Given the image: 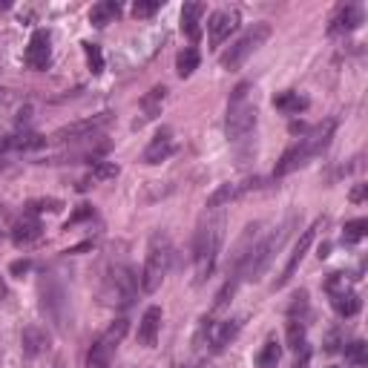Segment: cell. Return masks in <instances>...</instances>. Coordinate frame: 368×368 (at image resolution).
Here are the masks:
<instances>
[{
    "instance_id": "9",
    "label": "cell",
    "mask_w": 368,
    "mask_h": 368,
    "mask_svg": "<svg viewBox=\"0 0 368 368\" xmlns=\"http://www.w3.org/2000/svg\"><path fill=\"white\" fill-rule=\"evenodd\" d=\"M325 225V219H319V222H314L308 230H302V236L297 239V245H294V250H290V256H288V262H285V268H282V274H279V279L274 282V288H285L288 282H290V277L297 274V268L302 265V259H305V254L311 250V245H314V236H317V230Z\"/></svg>"
},
{
    "instance_id": "36",
    "label": "cell",
    "mask_w": 368,
    "mask_h": 368,
    "mask_svg": "<svg viewBox=\"0 0 368 368\" xmlns=\"http://www.w3.org/2000/svg\"><path fill=\"white\" fill-rule=\"evenodd\" d=\"M365 196H368V184H357V187L351 190V196H348V199H351L354 204H360V202H365Z\"/></svg>"
},
{
    "instance_id": "39",
    "label": "cell",
    "mask_w": 368,
    "mask_h": 368,
    "mask_svg": "<svg viewBox=\"0 0 368 368\" xmlns=\"http://www.w3.org/2000/svg\"><path fill=\"white\" fill-rule=\"evenodd\" d=\"M0 92H3V89H0ZM0 98H3V95H0Z\"/></svg>"
},
{
    "instance_id": "31",
    "label": "cell",
    "mask_w": 368,
    "mask_h": 368,
    "mask_svg": "<svg viewBox=\"0 0 368 368\" xmlns=\"http://www.w3.org/2000/svg\"><path fill=\"white\" fill-rule=\"evenodd\" d=\"M64 204L58 202V199H32L26 202V213L29 216H37V213H58Z\"/></svg>"
},
{
    "instance_id": "4",
    "label": "cell",
    "mask_w": 368,
    "mask_h": 368,
    "mask_svg": "<svg viewBox=\"0 0 368 368\" xmlns=\"http://www.w3.org/2000/svg\"><path fill=\"white\" fill-rule=\"evenodd\" d=\"M170 268H173V242H170V236L156 234L150 239L144 270H141V288L147 290V294H152V290L161 288V282L170 274Z\"/></svg>"
},
{
    "instance_id": "12",
    "label": "cell",
    "mask_w": 368,
    "mask_h": 368,
    "mask_svg": "<svg viewBox=\"0 0 368 368\" xmlns=\"http://www.w3.org/2000/svg\"><path fill=\"white\" fill-rule=\"evenodd\" d=\"M254 187H259L256 179L254 182H225L207 196V210H222V207H227L230 202H236L239 196H245V193L254 190Z\"/></svg>"
},
{
    "instance_id": "1",
    "label": "cell",
    "mask_w": 368,
    "mask_h": 368,
    "mask_svg": "<svg viewBox=\"0 0 368 368\" xmlns=\"http://www.w3.org/2000/svg\"><path fill=\"white\" fill-rule=\"evenodd\" d=\"M216 216H207L193 239V268H196V285H204L216 268L222 239H225V216L219 210H213Z\"/></svg>"
},
{
    "instance_id": "21",
    "label": "cell",
    "mask_w": 368,
    "mask_h": 368,
    "mask_svg": "<svg viewBox=\"0 0 368 368\" xmlns=\"http://www.w3.org/2000/svg\"><path fill=\"white\" fill-rule=\"evenodd\" d=\"M334 130H337V121L331 119V121H325V124H319V127H314L311 132H305L302 139L308 141V147H311V152L314 156H319V152L331 144V139H334Z\"/></svg>"
},
{
    "instance_id": "24",
    "label": "cell",
    "mask_w": 368,
    "mask_h": 368,
    "mask_svg": "<svg viewBox=\"0 0 368 368\" xmlns=\"http://www.w3.org/2000/svg\"><path fill=\"white\" fill-rule=\"evenodd\" d=\"M274 107H277L279 112H285V115H299V112L308 109V98H302V95L294 92V89H288V92H279V95H277V98H274Z\"/></svg>"
},
{
    "instance_id": "32",
    "label": "cell",
    "mask_w": 368,
    "mask_h": 368,
    "mask_svg": "<svg viewBox=\"0 0 368 368\" xmlns=\"http://www.w3.org/2000/svg\"><path fill=\"white\" fill-rule=\"evenodd\" d=\"M161 9V0H135L132 3V15L135 17H152Z\"/></svg>"
},
{
    "instance_id": "18",
    "label": "cell",
    "mask_w": 368,
    "mask_h": 368,
    "mask_svg": "<svg viewBox=\"0 0 368 368\" xmlns=\"http://www.w3.org/2000/svg\"><path fill=\"white\" fill-rule=\"evenodd\" d=\"M21 345H24L26 357H37V354H44L46 348H49V334L44 331L41 325H26L24 337H21Z\"/></svg>"
},
{
    "instance_id": "2",
    "label": "cell",
    "mask_w": 368,
    "mask_h": 368,
    "mask_svg": "<svg viewBox=\"0 0 368 368\" xmlns=\"http://www.w3.org/2000/svg\"><path fill=\"white\" fill-rule=\"evenodd\" d=\"M256 104L250 101V84H239L234 92H230L227 101V121H225V132L227 141H245L250 132L256 130Z\"/></svg>"
},
{
    "instance_id": "8",
    "label": "cell",
    "mask_w": 368,
    "mask_h": 368,
    "mask_svg": "<svg viewBox=\"0 0 368 368\" xmlns=\"http://www.w3.org/2000/svg\"><path fill=\"white\" fill-rule=\"evenodd\" d=\"M112 115L109 112H98V115H89V119H81V121H75V124H67L61 127L55 135H52V141L58 144H69V141H84V139H92L98 130H104L109 124Z\"/></svg>"
},
{
    "instance_id": "15",
    "label": "cell",
    "mask_w": 368,
    "mask_h": 368,
    "mask_svg": "<svg viewBox=\"0 0 368 368\" xmlns=\"http://www.w3.org/2000/svg\"><path fill=\"white\" fill-rule=\"evenodd\" d=\"M41 236H44V227H41V222H37V216H29V213H24V219L15 222L12 242L17 247H29V245H35Z\"/></svg>"
},
{
    "instance_id": "20",
    "label": "cell",
    "mask_w": 368,
    "mask_h": 368,
    "mask_svg": "<svg viewBox=\"0 0 368 368\" xmlns=\"http://www.w3.org/2000/svg\"><path fill=\"white\" fill-rule=\"evenodd\" d=\"M164 98H167V87H152L144 98H141V121L135 124V127H141L144 121H152V119H159L161 115V107H164Z\"/></svg>"
},
{
    "instance_id": "33",
    "label": "cell",
    "mask_w": 368,
    "mask_h": 368,
    "mask_svg": "<svg viewBox=\"0 0 368 368\" xmlns=\"http://www.w3.org/2000/svg\"><path fill=\"white\" fill-rule=\"evenodd\" d=\"M365 342L362 340H357V342H351V345H345V360L348 362H354V365H365Z\"/></svg>"
},
{
    "instance_id": "13",
    "label": "cell",
    "mask_w": 368,
    "mask_h": 368,
    "mask_svg": "<svg viewBox=\"0 0 368 368\" xmlns=\"http://www.w3.org/2000/svg\"><path fill=\"white\" fill-rule=\"evenodd\" d=\"M173 150H176L173 130L161 127L156 135H152V141L147 144V150H144V164H161V161H167L173 156Z\"/></svg>"
},
{
    "instance_id": "26",
    "label": "cell",
    "mask_w": 368,
    "mask_h": 368,
    "mask_svg": "<svg viewBox=\"0 0 368 368\" xmlns=\"http://www.w3.org/2000/svg\"><path fill=\"white\" fill-rule=\"evenodd\" d=\"M282 360V345L277 340H268L262 345V351L256 354V365L259 368H277V362Z\"/></svg>"
},
{
    "instance_id": "29",
    "label": "cell",
    "mask_w": 368,
    "mask_h": 368,
    "mask_svg": "<svg viewBox=\"0 0 368 368\" xmlns=\"http://www.w3.org/2000/svg\"><path fill=\"white\" fill-rule=\"evenodd\" d=\"M81 46H84V55H87V67H89V72H92V75H101V72H104V55H101V46H98V44H89V41H84Z\"/></svg>"
},
{
    "instance_id": "22",
    "label": "cell",
    "mask_w": 368,
    "mask_h": 368,
    "mask_svg": "<svg viewBox=\"0 0 368 368\" xmlns=\"http://www.w3.org/2000/svg\"><path fill=\"white\" fill-rule=\"evenodd\" d=\"M119 15H121V6L115 3V0H101V3H95V6H92V12H89V24H92V26H98V29H104V26H109V24L119 21Z\"/></svg>"
},
{
    "instance_id": "10",
    "label": "cell",
    "mask_w": 368,
    "mask_h": 368,
    "mask_svg": "<svg viewBox=\"0 0 368 368\" xmlns=\"http://www.w3.org/2000/svg\"><path fill=\"white\" fill-rule=\"evenodd\" d=\"M49 58H52V37L46 29H35L29 37V46H26V64L29 69H46L49 67Z\"/></svg>"
},
{
    "instance_id": "37",
    "label": "cell",
    "mask_w": 368,
    "mask_h": 368,
    "mask_svg": "<svg viewBox=\"0 0 368 368\" xmlns=\"http://www.w3.org/2000/svg\"><path fill=\"white\" fill-rule=\"evenodd\" d=\"M26 270H29V259H21V262H15V265H12V274H15V277L26 274Z\"/></svg>"
},
{
    "instance_id": "3",
    "label": "cell",
    "mask_w": 368,
    "mask_h": 368,
    "mask_svg": "<svg viewBox=\"0 0 368 368\" xmlns=\"http://www.w3.org/2000/svg\"><path fill=\"white\" fill-rule=\"evenodd\" d=\"M297 216H290L282 227H277V234H270L268 239H262L259 245H254L247 250V256H245V262H242V268H239V279H247V282H256L265 270H268V265L274 262V256H277V250L282 247V242L288 239V234L297 227Z\"/></svg>"
},
{
    "instance_id": "17",
    "label": "cell",
    "mask_w": 368,
    "mask_h": 368,
    "mask_svg": "<svg viewBox=\"0 0 368 368\" xmlns=\"http://www.w3.org/2000/svg\"><path fill=\"white\" fill-rule=\"evenodd\" d=\"M360 24H362V9L348 3V6L337 9V15L331 17V26H328V32H331V35H337V32H354V29H360Z\"/></svg>"
},
{
    "instance_id": "38",
    "label": "cell",
    "mask_w": 368,
    "mask_h": 368,
    "mask_svg": "<svg viewBox=\"0 0 368 368\" xmlns=\"http://www.w3.org/2000/svg\"><path fill=\"white\" fill-rule=\"evenodd\" d=\"M55 368H64V360H55Z\"/></svg>"
},
{
    "instance_id": "23",
    "label": "cell",
    "mask_w": 368,
    "mask_h": 368,
    "mask_svg": "<svg viewBox=\"0 0 368 368\" xmlns=\"http://www.w3.org/2000/svg\"><path fill=\"white\" fill-rule=\"evenodd\" d=\"M331 305L340 317H357L360 308H362V299L354 294V290H334Z\"/></svg>"
},
{
    "instance_id": "11",
    "label": "cell",
    "mask_w": 368,
    "mask_h": 368,
    "mask_svg": "<svg viewBox=\"0 0 368 368\" xmlns=\"http://www.w3.org/2000/svg\"><path fill=\"white\" fill-rule=\"evenodd\" d=\"M239 26V12L236 9H219L207 17V29H210V44L219 46L222 41H227L230 35Z\"/></svg>"
},
{
    "instance_id": "34",
    "label": "cell",
    "mask_w": 368,
    "mask_h": 368,
    "mask_svg": "<svg viewBox=\"0 0 368 368\" xmlns=\"http://www.w3.org/2000/svg\"><path fill=\"white\" fill-rule=\"evenodd\" d=\"M89 216H92V207H89V204H81V207H78V210H75L72 216H69V222H67V230H69L72 225H78V222L89 219Z\"/></svg>"
},
{
    "instance_id": "28",
    "label": "cell",
    "mask_w": 368,
    "mask_h": 368,
    "mask_svg": "<svg viewBox=\"0 0 368 368\" xmlns=\"http://www.w3.org/2000/svg\"><path fill=\"white\" fill-rule=\"evenodd\" d=\"M119 173L121 167L115 161H98L89 173V182H112V179H119Z\"/></svg>"
},
{
    "instance_id": "5",
    "label": "cell",
    "mask_w": 368,
    "mask_h": 368,
    "mask_svg": "<svg viewBox=\"0 0 368 368\" xmlns=\"http://www.w3.org/2000/svg\"><path fill=\"white\" fill-rule=\"evenodd\" d=\"M268 37H270V26H268V24H254V26H250V29L239 37V41H236L234 46H230V49L219 58L222 69H227V72L242 69V64H245L247 58L254 55V52H256V49L268 41Z\"/></svg>"
},
{
    "instance_id": "30",
    "label": "cell",
    "mask_w": 368,
    "mask_h": 368,
    "mask_svg": "<svg viewBox=\"0 0 368 368\" xmlns=\"http://www.w3.org/2000/svg\"><path fill=\"white\" fill-rule=\"evenodd\" d=\"M288 345L294 348V351H305V325L302 319H290L288 322Z\"/></svg>"
},
{
    "instance_id": "35",
    "label": "cell",
    "mask_w": 368,
    "mask_h": 368,
    "mask_svg": "<svg viewBox=\"0 0 368 368\" xmlns=\"http://www.w3.org/2000/svg\"><path fill=\"white\" fill-rule=\"evenodd\" d=\"M308 308V294L305 290H299V294H294V302L288 305V314H297V311H305Z\"/></svg>"
},
{
    "instance_id": "6",
    "label": "cell",
    "mask_w": 368,
    "mask_h": 368,
    "mask_svg": "<svg viewBox=\"0 0 368 368\" xmlns=\"http://www.w3.org/2000/svg\"><path fill=\"white\" fill-rule=\"evenodd\" d=\"M139 294V282H135V270L127 265H115L104 282V299L115 308H130Z\"/></svg>"
},
{
    "instance_id": "19",
    "label": "cell",
    "mask_w": 368,
    "mask_h": 368,
    "mask_svg": "<svg viewBox=\"0 0 368 368\" xmlns=\"http://www.w3.org/2000/svg\"><path fill=\"white\" fill-rule=\"evenodd\" d=\"M202 15H204V3H184L182 6V32L190 37V41H199Z\"/></svg>"
},
{
    "instance_id": "14",
    "label": "cell",
    "mask_w": 368,
    "mask_h": 368,
    "mask_svg": "<svg viewBox=\"0 0 368 368\" xmlns=\"http://www.w3.org/2000/svg\"><path fill=\"white\" fill-rule=\"evenodd\" d=\"M314 159V152H311V147H308V141L305 139H299L297 144H290L285 152H282V159L277 161V176H288V173H294V170H299L302 164H308Z\"/></svg>"
},
{
    "instance_id": "7",
    "label": "cell",
    "mask_w": 368,
    "mask_h": 368,
    "mask_svg": "<svg viewBox=\"0 0 368 368\" xmlns=\"http://www.w3.org/2000/svg\"><path fill=\"white\" fill-rule=\"evenodd\" d=\"M127 328H130V322L121 317V319H115L107 331L92 342V348H89V354H87V368H109V362H112V354H115V348L121 345V340H124V334H127Z\"/></svg>"
},
{
    "instance_id": "27",
    "label": "cell",
    "mask_w": 368,
    "mask_h": 368,
    "mask_svg": "<svg viewBox=\"0 0 368 368\" xmlns=\"http://www.w3.org/2000/svg\"><path fill=\"white\" fill-rule=\"evenodd\" d=\"M365 234H368V219L345 222V227H342V242L345 245H357L360 239H365Z\"/></svg>"
},
{
    "instance_id": "25",
    "label": "cell",
    "mask_w": 368,
    "mask_h": 368,
    "mask_svg": "<svg viewBox=\"0 0 368 368\" xmlns=\"http://www.w3.org/2000/svg\"><path fill=\"white\" fill-rule=\"evenodd\" d=\"M199 69V49L196 46H184L176 58V72H179V78H190L193 72Z\"/></svg>"
},
{
    "instance_id": "16",
    "label": "cell",
    "mask_w": 368,
    "mask_h": 368,
    "mask_svg": "<svg viewBox=\"0 0 368 368\" xmlns=\"http://www.w3.org/2000/svg\"><path fill=\"white\" fill-rule=\"evenodd\" d=\"M159 331H161V308L152 305V308H147L141 322H139V342L152 348L156 340H159Z\"/></svg>"
}]
</instances>
